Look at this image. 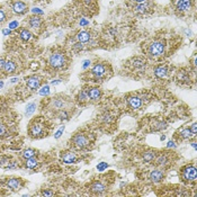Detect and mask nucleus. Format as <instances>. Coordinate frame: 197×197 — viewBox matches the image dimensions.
I'll return each instance as SVG.
<instances>
[{"mask_svg":"<svg viewBox=\"0 0 197 197\" xmlns=\"http://www.w3.org/2000/svg\"><path fill=\"white\" fill-rule=\"evenodd\" d=\"M50 64L55 69H60L66 64V58L61 53H54L50 56Z\"/></svg>","mask_w":197,"mask_h":197,"instance_id":"f257e3e1","label":"nucleus"},{"mask_svg":"<svg viewBox=\"0 0 197 197\" xmlns=\"http://www.w3.org/2000/svg\"><path fill=\"white\" fill-rule=\"evenodd\" d=\"M163 52H165V45H163V43H161V42H154L149 47V53L152 56L162 55Z\"/></svg>","mask_w":197,"mask_h":197,"instance_id":"f03ea898","label":"nucleus"},{"mask_svg":"<svg viewBox=\"0 0 197 197\" xmlns=\"http://www.w3.org/2000/svg\"><path fill=\"white\" fill-rule=\"evenodd\" d=\"M182 177L185 178V180L187 182H193L196 180V168L194 166H188V167L182 169Z\"/></svg>","mask_w":197,"mask_h":197,"instance_id":"7ed1b4c3","label":"nucleus"},{"mask_svg":"<svg viewBox=\"0 0 197 197\" xmlns=\"http://www.w3.org/2000/svg\"><path fill=\"white\" fill-rule=\"evenodd\" d=\"M73 144L76 145L77 148H79V149H82V148L87 147L88 144H89V140H88V137L86 135H83V134H77L76 136L73 137Z\"/></svg>","mask_w":197,"mask_h":197,"instance_id":"20e7f679","label":"nucleus"},{"mask_svg":"<svg viewBox=\"0 0 197 197\" xmlns=\"http://www.w3.org/2000/svg\"><path fill=\"white\" fill-rule=\"evenodd\" d=\"M30 134L33 137H40L44 134V126L40 123H35L30 127Z\"/></svg>","mask_w":197,"mask_h":197,"instance_id":"39448f33","label":"nucleus"},{"mask_svg":"<svg viewBox=\"0 0 197 197\" xmlns=\"http://www.w3.org/2000/svg\"><path fill=\"white\" fill-rule=\"evenodd\" d=\"M13 10L15 14H24L26 10H27V6H26L25 2L23 1H16L13 4Z\"/></svg>","mask_w":197,"mask_h":197,"instance_id":"423d86ee","label":"nucleus"},{"mask_svg":"<svg viewBox=\"0 0 197 197\" xmlns=\"http://www.w3.org/2000/svg\"><path fill=\"white\" fill-rule=\"evenodd\" d=\"M26 83H27L28 88L35 90V89H38V88H40L41 80L38 78H36V77H30V78L26 79Z\"/></svg>","mask_w":197,"mask_h":197,"instance_id":"0eeeda50","label":"nucleus"},{"mask_svg":"<svg viewBox=\"0 0 197 197\" xmlns=\"http://www.w3.org/2000/svg\"><path fill=\"white\" fill-rule=\"evenodd\" d=\"M61 158H62V160L66 162V163H73V162L77 161L76 154H75L73 152H71V151L62 152V154H61Z\"/></svg>","mask_w":197,"mask_h":197,"instance_id":"6e6552de","label":"nucleus"},{"mask_svg":"<svg viewBox=\"0 0 197 197\" xmlns=\"http://www.w3.org/2000/svg\"><path fill=\"white\" fill-rule=\"evenodd\" d=\"M7 186L13 189V190H17L21 187V179H18V178H10L7 180Z\"/></svg>","mask_w":197,"mask_h":197,"instance_id":"1a4fd4ad","label":"nucleus"},{"mask_svg":"<svg viewBox=\"0 0 197 197\" xmlns=\"http://www.w3.org/2000/svg\"><path fill=\"white\" fill-rule=\"evenodd\" d=\"M192 7V1L190 0H179L177 2V9L180 11H186L189 10Z\"/></svg>","mask_w":197,"mask_h":197,"instance_id":"9d476101","label":"nucleus"},{"mask_svg":"<svg viewBox=\"0 0 197 197\" xmlns=\"http://www.w3.org/2000/svg\"><path fill=\"white\" fill-rule=\"evenodd\" d=\"M91 190L94 193H96V194H101L103 192L106 190V186H105L103 182H96L91 185Z\"/></svg>","mask_w":197,"mask_h":197,"instance_id":"9b49d317","label":"nucleus"},{"mask_svg":"<svg viewBox=\"0 0 197 197\" xmlns=\"http://www.w3.org/2000/svg\"><path fill=\"white\" fill-rule=\"evenodd\" d=\"M163 178V172L161 170H153L150 173V180L153 182H159Z\"/></svg>","mask_w":197,"mask_h":197,"instance_id":"f8f14e48","label":"nucleus"},{"mask_svg":"<svg viewBox=\"0 0 197 197\" xmlns=\"http://www.w3.org/2000/svg\"><path fill=\"white\" fill-rule=\"evenodd\" d=\"M92 73L96 77H98V78H100V77H103L106 73V69H105V66L103 64H96L92 68Z\"/></svg>","mask_w":197,"mask_h":197,"instance_id":"ddd939ff","label":"nucleus"},{"mask_svg":"<svg viewBox=\"0 0 197 197\" xmlns=\"http://www.w3.org/2000/svg\"><path fill=\"white\" fill-rule=\"evenodd\" d=\"M127 101H128V105H130L131 108H133V109H137V108H140L142 105V101L139 97H130Z\"/></svg>","mask_w":197,"mask_h":197,"instance_id":"4468645a","label":"nucleus"},{"mask_svg":"<svg viewBox=\"0 0 197 197\" xmlns=\"http://www.w3.org/2000/svg\"><path fill=\"white\" fill-rule=\"evenodd\" d=\"M88 96L92 100H98L101 96V92L98 88H92V89H90V90L88 91Z\"/></svg>","mask_w":197,"mask_h":197,"instance_id":"2eb2a0df","label":"nucleus"},{"mask_svg":"<svg viewBox=\"0 0 197 197\" xmlns=\"http://www.w3.org/2000/svg\"><path fill=\"white\" fill-rule=\"evenodd\" d=\"M77 38L80 43H86L88 41L90 40V34L88 32H80L78 35H77Z\"/></svg>","mask_w":197,"mask_h":197,"instance_id":"dca6fc26","label":"nucleus"},{"mask_svg":"<svg viewBox=\"0 0 197 197\" xmlns=\"http://www.w3.org/2000/svg\"><path fill=\"white\" fill-rule=\"evenodd\" d=\"M154 75L158 78H165L167 76V68L166 66H158L154 70Z\"/></svg>","mask_w":197,"mask_h":197,"instance_id":"f3484780","label":"nucleus"},{"mask_svg":"<svg viewBox=\"0 0 197 197\" xmlns=\"http://www.w3.org/2000/svg\"><path fill=\"white\" fill-rule=\"evenodd\" d=\"M41 24H42L41 18H38L37 16H33V17H30V27H33V28H40Z\"/></svg>","mask_w":197,"mask_h":197,"instance_id":"a211bd4d","label":"nucleus"},{"mask_svg":"<svg viewBox=\"0 0 197 197\" xmlns=\"http://www.w3.org/2000/svg\"><path fill=\"white\" fill-rule=\"evenodd\" d=\"M4 69H5L6 72L11 73V72H14V71L16 70V64L13 61H6L5 66H4Z\"/></svg>","mask_w":197,"mask_h":197,"instance_id":"6ab92c4d","label":"nucleus"},{"mask_svg":"<svg viewBox=\"0 0 197 197\" xmlns=\"http://www.w3.org/2000/svg\"><path fill=\"white\" fill-rule=\"evenodd\" d=\"M37 165H38V161H37L34 157L27 159V161H26V167L30 168V169H34V168H36L37 167Z\"/></svg>","mask_w":197,"mask_h":197,"instance_id":"aec40b11","label":"nucleus"},{"mask_svg":"<svg viewBox=\"0 0 197 197\" xmlns=\"http://www.w3.org/2000/svg\"><path fill=\"white\" fill-rule=\"evenodd\" d=\"M19 36H20V38L23 41H30V37H32V34H30V30H20V34H19Z\"/></svg>","mask_w":197,"mask_h":197,"instance_id":"412c9836","label":"nucleus"},{"mask_svg":"<svg viewBox=\"0 0 197 197\" xmlns=\"http://www.w3.org/2000/svg\"><path fill=\"white\" fill-rule=\"evenodd\" d=\"M89 99V96H88V91L86 90H81L78 95V100L80 103H86L87 100Z\"/></svg>","mask_w":197,"mask_h":197,"instance_id":"4be33fe9","label":"nucleus"},{"mask_svg":"<svg viewBox=\"0 0 197 197\" xmlns=\"http://www.w3.org/2000/svg\"><path fill=\"white\" fill-rule=\"evenodd\" d=\"M135 10H136L137 13H147L148 10H149V5H148L147 2H142V4H139V6H137L136 8H135Z\"/></svg>","mask_w":197,"mask_h":197,"instance_id":"5701e85b","label":"nucleus"},{"mask_svg":"<svg viewBox=\"0 0 197 197\" xmlns=\"http://www.w3.org/2000/svg\"><path fill=\"white\" fill-rule=\"evenodd\" d=\"M154 158H156V154H154V152H152V151H149V152H147V153L143 154V160H144L145 162L153 161Z\"/></svg>","mask_w":197,"mask_h":197,"instance_id":"b1692460","label":"nucleus"},{"mask_svg":"<svg viewBox=\"0 0 197 197\" xmlns=\"http://www.w3.org/2000/svg\"><path fill=\"white\" fill-rule=\"evenodd\" d=\"M180 136L184 137V139H189V137L194 136V134H193L192 131L189 128H185V130H182L180 132Z\"/></svg>","mask_w":197,"mask_h":197,"instance_id":"393cba45","label":"nucleus"},{"mask_svg":"<svg viewBox=\"0 0 197 197\" xmlns=\"http://www.w3.org/2000/svg\"><path fill=\"white\" fill-rule=\"evenodd\" d=\"M21 156L25 158V159H30V158H33L35 156V151L32 150V149H28V150H25V151L23 152Z\"/></svg>","mask_w":197,"mask_h":197,"instance_id":"a878e982","label":"nucleus"},{"mask_svg":"<svg viewBox=\"0 0 197 197\" xmlns=\"http://www.w3.org/2000/svg\"><path fill=\"white\" fill-rule=\"evenodd\" d=\"M35 107H36V105L34 104V103H30V104H28L27 107H26V115H27V116L32 115V114H33V111H35Z\"/></svg>","mask_w":197,"mask_h":197,"instance_id":"bb28decb","label":"nucleus"},{"mask_svg":"<svg viewBox=\"0 0 197 197\" xmlns=\"http://www.w3.org/2000/svg\"><path fill=\"white\" fill-rule=\"evenodd\" d=\"M156 162H157L158 166H165V165L168 162V159L166 156H160V157L157 159V161Z\"/></svg>","mask_w":197,"mask_h":197,"instance_id":"cd10ccee","label":"nucleus"},{"mask_svg":"<svg viewBox=\"0 0 197 197\" xmlns=\"http://www.w3.org/2000/svg\"><path fill=\"white\" fill-rule=\"evenodd\" d=\"M53 106L55 107V108H63V106H64V101L61 100V99H56V100L53 101Z\"/></svg>","mask_w":197,"mask_h":197,"instance_id":"c85d7f7f","label":"nucleus"},{"mask_svg":"<svg viewBox=\"0 0 197 197\" xmlns=\"http://www.w3.org/2000/svg\"><path fill=\"white\" fill-rule=\"evenodd\" d=\"M9 165H10L9 159H7V158H2V159H0V167L8 168Z\"/></svg>","mask_w":197,"mask_h":197,"instance_id":"c756f323","label":"nucleus"},{"mask_svg":"<svg viewBox=\"0 0 197 197\" xmlns=\"http://www.w3.org/2000/svg\"><path fill=\"white\" fill-rule=\"evenodd\" d=\"M6 134H7V128L5 125L0 124V136H5Z\"/></svg>","mask_w":197,"mask_h":197,"instance_id":"7c9ffc66","label":"nucleus"},{"mask_svg":"<svg viewBox=\"0 0 197 197\" xmlns=\"http://www.w3.org/2000/svg\"><path fill=\"white\" fill-rule=\"evenodd\" d=\"M50 92V88H49V86H45L42 88V91H40V94L42 95V96H44V95H47Z\"/></svg>","mask_w":197,"mask_h":197,"instance_id":"2f4dec72","label":"nucleus"},{"mask_svg":"<svg viewBox=\"0 0 197 197\" xmlns=\"http://www.w3.org/2000/svg\"><path fill=\"white\" fill-rule=\"evenodd\" d=\"M6 20V15L2 10H0V23H4Z\"/></svg>","mask_w":197,"mask_h":197,"instance_id":"473e14b6","label":"nucleus"},{"mask_svg":"<svg viewBox=\"0 0 197 197\" xmlns=\"http://www.w3.org/2000/svg\"><path fill=\"white\" fill-rule=\"evenodd\" d=\"M59 116H60V120H66L68 118V114H66V111H61Z\"/></svg>","mask_w":197,"mask_h":197,"instance_id":"72a5a7b5","label":"nucleus"},{"mask_svg":"<svg viewBox=\"0 0 197 197\" xmlns=\"http://www.w3.org/2000/svg\"><path fill=\"white\" fill-rule=\"evenodd\" d=\"M190 131H192V133L194 134V135H196V133H197V125L196 124H193L192 127H190Z\"/></svg>","mask_w":197,"mask_h":197,"instance_id":"f704fd0d","label":"nucleus"},{"mask_svg":"<svg viewBox=\"0 0 197 197\" xmlns=\"http://www.w3.org/2000/svg\"><path fill=\"white\" fill-rule=\"evenodd\" d=\"M82 47H83V45H82V43H77V44H75V49L76 50H82Z\"/></svg>","mask_w":197,"mask_h":197,"instance_id":"c9c22d12","label":"nucleus"},{"mask_svg":"<svg viewBox=\"0 0 197 197\" xmlns=\"http://www.w3.org/2000/svg\"><path fill=\"white\" fill-rule=\"evenodd\" d=\"M42 195H43V196H53L54 194H53V193H52V192H49V190H45V192H43V193H42Z\"/></svg>","mask_w":197,"mask_h":197,"instance_id":"e433bc0d","label":"nucleus"},{"mask_svg":"<svg viewBox=\"0 0 197 197\" xmlns=\"http://www.w3.org/2000/svg\"><path fill=\"white\" fill-rule=\"evenodd\" d=\"M103 121H105V122H111V115H104V118H103Z\"/></svg>","mask_w":197,"mask_h":197,"instance_id":"4c0bfd02","label":"nucleus"},{"mask_svg":"<svg viewBox=\"0 0 197 197\" xmlns=\"http://www.w3.org/2000/svg\"><path fill=\"white\" fill-rule=\"evenodd\" d=\"M17 26H18V23H17V21H13V23H10L9 27L11 28V30H14V28H16Z\"/></svg>","mask_w":197,"mask_h":197,"instance_id":"58836bf2","label":"nucleus"},{"mask_svg":"<svg viewBox=\"0 0 197 197\" xmlns=\"http://www.w3.org/2000/svg\"><path fill=\"white\" fill-rule=\"evenodd\" d=\"M63 130H64V127H62V128H61L60 131H58V132H56V134H55V137H56V139H59V137L61 136V134H62V132H63Z\"/></svg>","mask_w":197,"mask_h":197,"instance_id":"ea45409f","label":"nucleus"},{"mask_svg":"<svg viewBox=\"0 0 197 197\" xmlns=\"http://www.w3.org/2000/svg\"><path fill=\"white\" fill-rule=\"evenodd\" d=\"M5 62L6 61L4 60V59H1V58H0V69H1V68H4V66H5Z\"/></svg>","mask_w":197,"mask_h":197,"instance_id":"a19ab883","label":"nucleus"},{"mask_svg":"<svg viewBox=\"0 0 197 197\" xmlns=\"http://www.w3.org/2000/svg\"><path fill=\"white\" fill-rule=\"evenodd\" d=\"M175 148V143H173V142L172 141H169L168 142V148Z\"/></svg>","mask_w":197,"mask_h":197,"instance_id":"79ce46f5","label":"nucleus"},{"mask_svg":"<svg viewBox=\"0 0 197 197\" xmlns=\"http://www.w3.org/2000/svg\"><path fill=\"white\" fill-rule=\"evenodd\" d=\"M4 34H5V35L10 34V30H4Z\"/></svg>","mask_w":197,"mask_h":197,"instance_id":"37998d69","label":"nucleus"},{"mask_svg":"<svg viewBox=\"0 0 197 197\" xmlns=\"http://www.w3.org/2000/svg\"><path fill=\"white\" fill-rule=\"evenodd\" d=\"M134 1H136L137 4H142V2H145L147 0H134Z\"/></svg>","mask_w":197,"mask_h":197,"instance_id":"c03bdc74","label":"nucleus"},{"mask_svg":"<svg viewBox=\"0 0 197 197\" xmlns=\"http://www.w3.org/2000/svg\"><path fill=\"white\" fill-rule=\"evenodd\" d=\"M80 24H81V25H86L87 21H86V20H82V21H80Z\"/></svg>","mask_w":197,"mask_h":197,"instance_id":"a18cd8bd","label":"nucleus"},{"mask_svg":"<svg viewBox=\"0 0 197 197\" xmlns=\"http://www.w3.org/2000/svg\"><path fill=\"white\" fill-rule=\"evenodd\" d=\"M18 80V79H17V78H13V79H11V82H16V81Z\"/></svg>","mask_w":197,"mask_h":197,"instance_id":"49530a36","label":"nucleus"},{"mask_svg":"<svg viewBox=\"0 0 197 197\" xmlns=\"http://www.w3.org/2000/svg\"><path fill=\"white\" fill-rule=\"evenodd\" d=\"M2 86H4V83H2V82H0V88H1Z\"/></svg>","mask_w":197,"mask_h":197,"instance_id":"de8ad7c7","label":"nucleus"}]
</instances>
